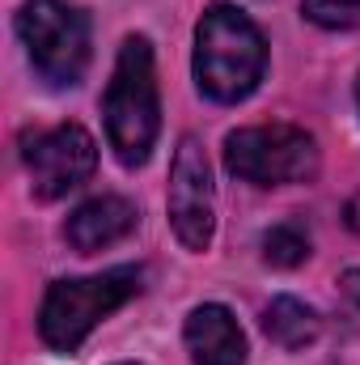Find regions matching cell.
<instances>
[{
    "label": "cell",
    "mask_w": 360,
    "mask_h": 365,
    "mask_svg": "<svg viewBox=\"0 0 360 365\" xmlns=\"http://www.w3.org/2000/svg\"><path fill=\"white\" fill-rule=\"evenodd\" d=\"M123 365H136V361H123Z\"/></svg>",
    "instance_id": "cell-16"
},
{
    "label": "cell",
    "mask_w": 360,
    "mask_h": 365,
    "mask_svg": "<svg viewBox=\"0 0 360 365\" xmlns=\"http://www.w3.org/2000/svg\"><path fill=\"white\" fill-rule=\"evenodd\" d=\"M263 259L271 268H297L309 259V238L297 225H271L263 234Z\"/></svg>",
    "instance_id": "cell-11"
},
{
    "label": "cell",
    "mask_w": 360,
    "mask_h": 365,
    "mask_svg": "<svg viewBox=\"0 0 360 365\" xmlns=\"http://www.w3.org/2000/svg\"><path fill=\"white\" fill-rule=\"evenodd\" d=\"M102 115H106V140L115 158L127 170L144 166L162 132V98H157V68H153L149 38L132 34L119 47L110 86L102 98Z\"/></svg>",
    "instance_id": "cell-1"
},
{
    "label": "cell",
    "mask_w": 360,
    "mask_h": 365,
    "mask_svg": "<svg viewBox=\"0 0 360 365\" xmlns=\"http://www.w3.org/2000/svg\"><path fill=\"white\" fill-rule=\"evenodd\" d=\"M344 293H348V297H352V302L360 306V268H352V272H344Z\"/></svg>",
    "instance_id": "cell-13"
},
{
    "label": "cell",
    "mask_w": 360,
    "mask_h": 365,
    "mask_svg": "<svg viewBox=\"0 0 360 365\" xmlns=\"http://www.w3.org/2000/svg\"><path fill=\"white\" fill-rule=\"evenodd\" d=\"M263 331H268L280 349L297 353V349H305V344L318 340L322 323H318V314H314L305 302H297V297H275L268 306V314H263Z\"/></svg>",
    "instance_id": "cell-10"
},
{
    "label": "cell",
    "mask_w": 360,
    "mask_h": 365,
    "mask_svg": "<svg viewBox=\"0 0 360 365\" xmlns=\"http://www.w3.org/2000/svg\"><path fill=\"white\" fill-rule=\"evenodd\" d=\"M140 293V268H110L97 276L55 280L38 310V336L55 353H73L93 327Z\"/></svg>",
    "instance_id": "cell-3"
},
{
    "label": "cell",
    "mask_w": 360,
    "mask_h": 365,
    "mask_svg": "<svg viewBox=\"0 0 360 365\" xmlns=\"http://www.w3.org/2000/svg\"><path fill=\"white\" fill-rule=\"evenodd\" d=\"M17 34L34 73L64 90L77 86L90 68V17L68 0H26L17 13Z\"/></svg>",
    "instance_id": "cell-4"
},
{
    "label": "cell",
    "mask_w": 360,
    "mask_h": 365,
    "mask_svg": "<svg viewBox=\"0 0 360 365\" xmlns=\"http://www.w3.org/2000/svg\"><path fill=\"white\" fill-rule=\"evenodd\" d=\"M356 102H360V81H356Z\"/></svg>",
    "instance_id": "cell-15"
},
{
    "label": "cell",
    "mask_w": 360,
    "mask_h": 365,
    "mask_svg": "<svg viewBox=\"0 0 360 365\" xmlns=\"http://www.w3.org/2000/svg\"><path fill=\"white\" fill-rule=\"evenodd\" d=\"M225 170L255 187L309 182L318 175V140L292 123L238 128L225 136Z\"/></svg>",
    "instance_id": "cell-5"
},
{
    "label": "cell",
    "mask_w": 360,
    "mask_h": 365,
    "mask_svg": "<svg viewBox=\"0 0 360 365\" xmlns=\"http://www.w3.org/2000/svg\"><path fill=\"white\" fill-rule=\"evenodd\" d=\"M182 340H186V353L195 365H246V336H242L238 319L216 302L195 306L186 314Z\"/></svg>",
    "instance_id": "cell-8"
},
{
    "label": "cell",
    "mask_w": 360,
    "mask_h": 365,
    "mask_svg": "<svg viewBox=\"0 0 360 365\" xmlns=\"http://www.w3.org/2000/svg\"><path fill=\"white\" fill-rule=\"evenodd\" d=\"M301 13L322 30H360V0H305Z\"/></svg>",
    "instance_id": "cell-12"
},
{
    "label": "cell",
    "mask_w": 360,
    "mask_h": 365,
    "mask_svg": "<svg viewBox=\"0 0 360 365\" xmlns=\"http://www.w3.org/2000/svg\"><path fill=\"white\" fill-rule=\"evenodd\" d=\"M344 217H348V230H356V234H360V195L348 200V212H344Z\"/></svg>",
    "instance_id": "cell-14"
},
{
    "label": "cell",
    "mask_w": 360,
    "mask_h": 365,
    "mask_svg": "<svg viewBox=\"0 0 360 365\" xmlns=\"http://www.w3.org/2000/svg\"><path fill=\"white\" fill-rule=\"evenodd\" d=\"M136 221H140V212H136L132 200H123V195H97V200H85V204L68 217L64 238H68L73 251L93 255V251H102V247L123 242V238L136 230Z\"/></svg>",
    "instance_id": "cell-9"
},
{
    "label": "cell",
    "mask_w": 360,
    "mask_h": 365,
    "mask_svg": "<svg viewBox=\"0 0 360 365\" xmlns=\"http://www.w3.org/2000/svg\"><path fill=\"white\" fill-rule=\"evenodd\" d=\"M97 166V145L81 123H60L26 145V170L30 191L38 200H60L77 191Z\"/></svg>",
    "instance_id": "cell-7"
},
{
    "label": "cell",
    "mask_w": 360,
    "mask_h": 365,
    "mask_svg": "<svg viewBox=\"0 0 360 365\" xmlns=\"http://www.w3.org/2000/svg\"><path fill=\"white\" fill-rule=\"evenodd\" d=\"M263 68L268 43L259 26L233 4H212L195 30V86L212 102H242L259 90Z\"/></svg>",
    "instance_id": "cell-2"
},
{
    "label": "cell",
    "mask_w": 360,
    "mask_h": 365,
    "mask_svg": "<svg viewBox=\"0 0 360 365\" xmlns=\"http://www.w3.org/2000/svg\"><path fill=\"white\" fill-rule=\"evenodd\" d=\"M170 225L186 251H208L216 230V195H212V166L195 136H182L170 166Z\"/></svg>",
    "instance_id": "cell-6"
}]
</instances>
